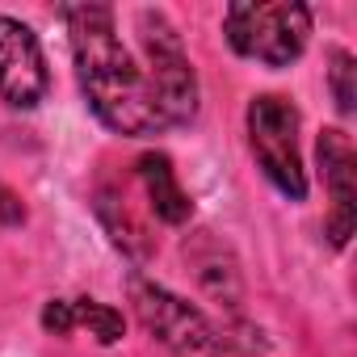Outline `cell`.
Masks as SVG:
<instances>
[{
  "label": "cell",
  "instance_id": "1",
  "mask_svg": "<svg viewBox=\"0 0 357 357\" xmlns=\"http://www.w3.org/2000/svg\"><path fill=\"white\" fill-rule=\"evenodd\" d=\"M63 22H68V34H72L76 80H80V93H84L89 109L109 130H118L126 139L164 135L168 122L160 114L151 76L122 47L114 9L109 5H68Z\"/></svg>",
  "mask_w": 357,
  "mask_h": 357
},
{
  "label": "cell",
  "instance_id": "2",
  "mask_svg": "<svg viewBox=\"0 0 357 357\" xmlns=\"http://www.w3.org/2000/svg\"><path fill=\"white\" fill-rule=\"evenodd\" d=\"M223 34L236 55L290 68L311 38V9L298 0H278V5H257V0H236L223 13Z\"/></svg>",
  "mask_w": 357,
  "mask_h": 357
},
{
  "label": "cell",
  "instance_id": "3",
  "mask_svg": "<svg viewBox=\"0 0 357 357\" xmlns=\"http://www.w3.org/2000/svg\"><path fill=\"white\" fill-rule=\"evenodd\" d=\"M248 143H252L261 172L269 176V185L278 194H286L290 202H303L307 198V172H303V155H298V109L278 93L252 97Z\"/></svg>",
  "mask_w": 357,
  "mask_h": 357
},
{
  "label": "cell",
  "instance_id": "4",
  "mask_svg": "<svg viewBox=\"0 0 357 357\" xmlns=\"http://www.w3.org/2000/svg\"><path fill=\"white\" fill-rule=\"evenodd\" d=\"M139 38H143V55H147V76L160 101V114L168 126H190L198 118V76L190 68V55L181 47V34L168 26L164 13L143 9L139 13Z\"/></svg>",
  "mask_w": 357,
  "mask_h": 357
},
{
  "label": "cell",
  "instance_id": "5",
  "mask_svg": "<svg viewBox=\"0 0 357 357\" xmlns=\"http://www.w3.org/2000/svg\"><path fill=\"white\" fill-rule=\"evenodd\" d=\"M126 290H130L139 324L172 357H219V336H215L211 319L198 307H190L185 298H176L172 290H164V286H155L139 273H130Z\"/></svg>",
  "mask_w": 357,
  "mask_h": 357
},
{
  "label": "cell",
  "instance_id": "6",
  "mask_svg": "<svg viewBox=\"0 0 357 357\" xmlns=\"http://www.w3.org/2000/svg\"><path fill=\"white\" fill-rule=\"evenodd\" d=\"M51 93L47 55L38 34L13 17H0V97L13 109H34Z\"/></svg>",
  "mask_w": 357,
  "mask_h": 357
},
{
  "label": "cell",
  "instance_id": "7",
  "mask_svg": "<svg viewBox=\"0 0 357 357\" xmlns=\"http://www.w3.org/2000/svg\"><path fill=\"white\" fill-rule=\"evenodd\" d=\"M315 155H319L324 185L332 194V215L324 223V236H328L332 248H344L353 227H357V160H353V147H349L344 130H324Z\"/></svg>",
  "mask_w": 357,
  "mask_h": 357
},
{
  "label": "cell",
  "instance_id": "8",
  "mask_svg": "<svg viewBox=\"0 0 357 357\" xmlns=\"http://www.w3.org/2000/svg\"><path fill=\"white\" fill-rule=\"evenodd\" d=\"M139 181H143L147 202H151V215H155L160 223H168V227L190 223L194 202H190V194H185L181 185H176L172 160H168L164 151H147V155L139 160Z\"/></svg>",
  "mask_w": 357,
  "mask_h": 357
},
{
  "label": "cell",
  "instance_id": "9",
  "mask_svg": "<svg viewBox=\"0 0 357 357\" xmlns=\"http://www.w3.org/2000/svg\"><path fill=\"white\" fill-rule=\"evenodd\" d=\"M72 311H76V324H84L101 344H118L122 340V315L114 311V307H105V303H93V298H76L72 303Z\"/></svg>",
  "mask_w": 357,
  "mask_h": 357
},
{
  "label": "cell",
  "instance_id": "10",
  "mask_svg": "<svg viewBox=\"0 0 357 357\" xmlns=\"http://www.w3.org/2000/svg\"><path fill=\"white\" fill-rule=\"evenodd\" d=\"M353 76H357L353 55H349V51H336V55H332V72H328V80H332V97H336V109H340V114H353V101H357Z\"/></svg>",
  "mask_w": 357,
  "mask_h": 357
},
{
  "label": "cell",
  "instance_id": "11",
  "mask_svg": "<svg viewBox=\"0 0 357 357\" xmlns=\"http://www.w3.org/2000/svg\"><path fill=\"white\" fill-rule=\"evenodd\" d=\"M43 328H47L51 336H68V332L76 328V311H72V303H68V298H51V303L43 307Z\"/></svg>",
  "mask_w": 357,
  "mask_h": 357
},
{
  "label": "cell",
  "instance_id": "12",
  "mask_svg": "<svg viewBox=\"0 0 357 357\" xmlns=\"http://www.w3.org/2000/svg\"><path fill=\"white\" fill-rule=\"evenodd\" d=\"M0 219H5V223H9V227H13V223H22V219H26V211H22V202H17V198H13V194H9V190H5V185H0Z\"/></svg>",
  "mask_w": 357,
  "mask_h": 357
}]
</instances>
